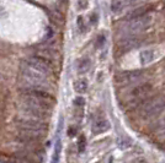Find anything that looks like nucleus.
I'll list each match as a JSON object with an SVG mask.
<instances>
[{"label":"nucleus","mask_w":165,"mask_h":163,"mask_svg":"<svg viewBox=\"0 0 165 163\" xmlns=\"http://www.w3.org/2000/svg\"><path fill=\"white\" fill-rule=\"evenodd\" d=\"M20 80L23 85L22 88H37V90H43L48 91L49 88V81L48 76L37 73L30 67L21 65V71H20Z\"/></svg>","instance_id":"nucleus-1"},{"label":"nucleus","mask_w":165,"mask_h":163,"mask_svg":"<svg viewBox=\"0 0 165 163\" xmlns=\"http://www.w3.org/2000/svg\"><path fill=\"white\" fill-rule=\"evenodd\" d=\"M151 21H153V16L150 13H145L143 16H139L136 19H131L127 20V22L123 26V33L127 36H136L142 33L143 31H145L148 27L150 26Z\"/></svg>","instance_id":"nucleus-2"},{"label":"nucleus","mask_w":165,"mask_h":163,"mask_svg":"<svg viewBox=\"0 0 165 163\" xmlns=\"http://www.w3.org/2000/svg\"><path fill=\"white\" fill-rule=\"evenodd\" d=\"M151 93V85L149 84H142L137 87H134L131 92L130 96L127 98V103L133 107L142 105L144 102L148 101L149 94Z\"/></svg>","instance_id":"nucleus-3"},{"label":"nucleus","mask_w":165,"mask_h":163,"mask_svg":"<svg viewBox=\"0 0 165 163\" xmlns=\"http://www.w3.org/2000/svg\"><path fill=\"white\" fill-rule=\"evenodd\" d=\"M165 109V98L164 97H155L148 99L141 105V114L144 118H153L160 114Z\"/></svg>","instance_id":"nucleus-4"},{"label":"nucleus","mask_w":165,"mask_h":163,"mask_svg":"<svg viewBox=\"0 0 165 163\" xmlns=\"http://www.w3.org/2000/svg\"><path fill=\"white\" fill-rule=\"evenodd\" d=\"M25 66L30 67V69L40 73V74H43L46 76H49V74L52 73V66L49 65V63L44 59V58H41V57H31V58H27L22 63Z\"/></svg>","instance_id":"nucleus-5"},{"label":"nucleus","mask_w":165,"mask_h":163,"mask_svg":"<svg viewBox=\"0 0 165 163\" xmlns=\"http://www.w3.org/2000/svg\"><path fill=\"white\" fill-rule=\"evenodd\" d=\"M142 71L139 70H134V71H126V73H122L117 76V80L118 82L122 84V85H130V84H134L137 81L142 77Z\"/></svg>","instance_id":"nucleus-6"},{"label":"nucleus","mask_w":165,"mask_h":163,"mask_svg":"<svg viewBox=\"0 0 165 163\" xmlns=\"http://www.w3.org/2000/svg\"><path fill=\"white\" fill-rule=\"evenodd\" d=\"M110 129V123L104 118H97L93 123V132L94 134H102Z\"/></svg>","instance_id":"nucleus-7"},{"label":"nucleus","mask_w":165,"mask_h":163,"mask_svg":"<svg viewBox=\"0 0 165 163\" xmlns=\"http://www.w3.org/2000/svg\"><path fill=\"white\" fill-rule=\"evenodd\" d=\"M157 58V53L153 49H145L142 50L141 54H139V60H141L142 65H148L150 63H153Z\"/></svg>","instance_id":"nucleus-8"},{"label":"nucleus","mask_w":165,"mask_h":163,"mask_svg":"<svg viewBox=\"0 0 165 163\" xmlns=\"http://www.w3.org/2000/svg\"><path fill=\"white\" fill-rule=\"evenodd\" d=\"M131 3L128 1H121V0H115V1L111 3V10L113 13H120L124 10V7L130 6Z\"/></svg>","instance_id":"nucleus-9"},{"label":"nucleus","mask_w":165,"mask_h":163,"mask_svg":"<svg viewBox=\"0 0 165 163\" xmlns=\"http://www.w3.org/2000/svg\"><path fill=\"white\" fill-rule=\"evenodd\" d=\"M60 146H62L60 138H58V139H57V141H56V145H54V151H53V155H52V159H50V163H59Z\"/></svg>","instance_id":"nucleus-10"},{"label":"nucleus","mask_w":165,"mask_h":163,"mask_svg":"<svg viewBox=\"0 0 165 163\" xmlns=\"http://www.w3.org/2000/svg\"><path fill=\"white\" fill-rule=\"evenodd\" d=\"M87 88V84L85 80H77L74 82V90L78 93H85Z\"/></svg>","instance_id":"nucleus-11"},{"label":"nucleus","mask_w":165,"mask_h":163,"mask_svg":"<svg viewBox=\"0 0 165 163\" xmlns=\"http://www.w3.org/2000/svg\"><path fill=\"white\" fill-rule=\"evenodd\" d=\"M137 44H139V39H137V38H127V39H124V42L122 43V47L124 49H131V48L136 47Z\"/></svg>","instance_id":"nucleus-12"},{"label":"nucleus","mask_w":165,"mask_h":163,"mask_svg":"<svg viewBox=\"0 0 165 163\" xmlns=\"http://www.w3.org/2000/svg\"><path fill=\"white\" fill-rule=\"evenodd\" d=\"M89 67H90V60L89 59H81L79 61V65H78V71L83 74V73L89 70Z\"/></svg>","instance_id":"nucleus-13"},{"label":"nucleus","mask_w":165,"mask_h":163,"mask_svg":"<svg viewBox=\"0 0 165 163\" xmlns=\"http://www.w3.org/2000/svg\"><path fill=\"white\" fill-rule=\"evenodd\" d=\"M117 145H118V147L122 148V150H124V148H128L132 145V141L127 138H120L117 140Z\"/></svg>","instance_id":"nucleus-14"},{"label":"nucleus","mask_w":165,"mask_h":163,"mask_svg":"<svg viewBox=\"0 0 165 163\" xmlns=\"http://www.w3.org/2000/svg\"><path fill=\"white\" fill-rule=\"evenodd\" d=\"M78 150H79V152H83V151L85 150V138H84V136H80V139H79Z\"/></svg>","instance_id":"nucleus-15"},{"label":"nucleus","mask_w":165,"mask_h":163,"mask_svg":"<svg viewBox=\"0 0 165 163\" xmlns=\"http://www.w3.org/2000/svg\"><path fill=\"white\" fill-rule=\"evenodd\" d=\"M74 104H75V105L81 107V105H84V99H83L81 97H79V98H77V99L74 101Z\"/></svg>","instance_id":"nucleus-16"},{"label":"nucleus","mask_w":165,"mask_h":163,"mask_svg":"<svg viewBox=\"0 0 165 163\" xmlns=\"http://www.w3.org/2000/svg\"><path fill=\"white\" fill-rule=\"evenodd\" d=\"M16 163H35V162H31L26 158H21V157H17V162Z\"/></svg>","instance_id":"nucleus-17"},{"label":"nucleus","mask_w":165,"mask_h":163,"mask_svg":"<svg viewBox=\"0 0 165 163\" xmlns=\"http://www.w3.org/2000/svg\"><path fill=\"white\" fill-rule=\"evenodd\" d=\"M110 163H112V159H111V161H110Z\"/></svg>","instance_id":"nucleus-18"}]
</instances>
